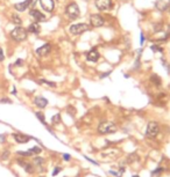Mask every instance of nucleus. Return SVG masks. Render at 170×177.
Instances as JSON below:
<instances>
[{
    "instance_id": "1",
    "label": "nucleus",
    "mask_w": 170,
    "mask_h": 177,
    "mask_svg": "<svg viewBox=\"0 0 170 177\" xmlns=\"http://www.w3.org/2000/svg\"><path fill=\"white\" fill-rule=\"evenodd\" d=\"M116 131V124H113L112 122H101L98 126V132L100 134H111Z\"/></svg>"
},
{
    "instance_id": "2",
    "label": "nucleus",
    "mask_w": 170,
    "mask_h": 177,
    "mask_svg": "<svg viewBox=\"0 0 170 177\" xmlns=\"http://www.w3.org/2000/svg\"><path fill=\"white\" fill-rule=\"evenodd\" d=\"M11 36L13 39H15L18 42H22L27 38V30L22 28V27H16L14 28L11 33Z\"/></svg>"
},
{
    "instance_id": "3",
    "label": "nucleus",
    "mask_w": 170,
    "mask_h": 177,
    "mask_svg": "<svg viewBox=\"0 0 170 177\" xmlns=\"http://www.w3.org/2000/svg\"><path fill=\"white\" fill-rule=\"evenodd\" d=\"M65 13L70 19L75 20L79 16V14H81V9H79V7H78V5L76 4V3H71V4H69L68 6H66Z\"/></svg>"
},
{
    "instance_id": "4",
    "label": "nucleus",
    "mask_w": 170,
    "mask_h": 177,
    "mask_svg": "<svg viewBox=\"0 0 170 177\" xmlns=\"http://www.w3.org/2000/svg\"><path fill=\"white\" fill-rule=\"evenodd\" d=\"M69 30L72 35H81L85 31L90 30V26L86 23H77V24H72L70 27Z\"/></svg>"
},
{
    "instance_id": "5",
    "label": "nucleus",
    "mask_w": 170,
    "mask_h": 177,
    "mask_svg": "<svg viewBox=\"0 0 170 177\" xmlns=\"http://www.w3.org/2000/svg\"><path fill=\"white\" fill-rule=\"evenodd\" d=\"M160 126L156 122H149L147 125V131H146V136L148 138H155L159 134Z\"/></svg>"
},
{
    "instance_id": "6",
    "label": "nucleus",
    "mask_w": 170,
    "mask_h": 177,
    "mask_svg": "<svg viewBox=\"0 0 170 177\" xmlns=\"http://www.w3.org/2000/svg\"><path fill=\"white\" fill-rule=\"evenodd\" d=\"M90 24L93 28H99L105 24V19L99 14H92L90 16Z\"/></svg>"
},
{
    "instance_id": "7",
    "label": "nucleus",
    "mask_w": 170,
    "mask_h": 177,
    "mask_svg": "<svg viewBox=\"0 0 170 177\" xmlns=\"http://www.w3.org/2000/svg\"><path fill=\"white\" fill-rule=\"evenodd\" d=\"M96 7L99 11H110L112 8V0H96Z\"/></svg>"
},
{
    "instance_id": "8",
    "label": "nucleus",
    "mask_w": 170,
    "mask_h": 177,
    "mask_svg": "<svg viewBox=\"0 0 170 177\" xmlns=\"http://www.w3.org/2000/svg\"><path fill=\"white\" fill-rule=\"evenodd\" d=\"M35 3L34 0H26V1H22V3H18V4L14 5V8H15L18 12H23L26 11L28 7H31L33 6Z\"/></svg>"
},
{
    "instance_id": "9",
    "label": "nucleus",
    "mask_w": 170,
    "mask_h": 177,
    "mask_svg": "<svg viewBox=\"0 0 170 177\" xmlns=\"http://www.w3.org/2000/svg\"><path fill=\"white\" fill-rule=\"evenodd\" d=\"M40 4H41V7L46 12H53L55 7L54 0H40Z\"/></svg>"
},
{
    "instance_id": "10",
    "label": "nucleus",
    "mask_w": 170,
    "mask_h": 177,
    "mask_svg": "<svg viewBox=\"0 0 170 177\" xmlns=\"http://www.w3.org/2000/svg\"><path fill=\"white\" fill-rule=\"evenodd\" d=\"M31 16H33L35 20V22H42V21H44L46 20V16H44V14H42L40 11H37V9H31Z\"/></svg>"
},
{
    "instance_id": "11",
    "label": "nucleus",
    "mask_w": 170,
    "mask_h": 177,
    "mask_svg": "<svg viewBox=\"0 0 170 177\" xmlns=\"http://www.w3.org/2000/svg\"><path fill=\"white\" fill-rule=\"evenodd\" d=\"M86 59L89 61H92V63H97L98 59H99V52L96 49L90 50L88 55H86Z\"/></svg>"
},
{
    "instance_id": "12",
    "label": "nucleus",
    "mask_w": 170,
    "mask_h": 177,
    "mask_svg": "<svg viewBox=\"0 0 170 177\" xmlns=\"http://www.w3.org/2000/svg\"><path fill=\"white\" fill-rule=\"evenodd\" d=\"M50 50H51L50 44H44V45L40 46L39 49L36 50V53H37L40 57H44V56H47L48 53L50 52Z\"/></svg>"
},
{
    "instance_id": "13",
    "label": "nucleus",
    "mask_w": 170,
    "mask_h": 177,
    "mask_svg": "<svg viewBox=\"0 0 170 177\" xmlns=\"http://www.w3.org/2000/svg\"><path fill=\"white\" fill-rule=\"evenodd\" d=\"M34 103L36 104V107H39V108H41V109H43V108H46L47 104H48V101H47V98L44 97H36L35 98Z\"/></svg>"
},
{
    "instance_id": "14",
    "label": "nucleus",
    "mask_w": 170,
    "mask_h": 177,
    "mask_svg": "<svg viewBox=\"0 0 170 177\" xmlns=\"http://www.w3.org/2000/svg\"><path fill=\"white\" fill-rule=\"evenodd\" d=\"M40 30H41V27H40L39 22L31 23V24H29V27H28V31H29V33H33V34H39Z\"/></svg>"
},
{
    "instance_id": "15",
    "label": "nucleus",
    "mask_w": 170,
    "mask_h": 177,
    "mask_svg": "<svg viewBox=\"0 0 170 177\" xmlns=\"http://www.w3.org/2000/svg\"><path fill=\"white\" fill-rule=\"evenodd\" d=\"M155 7L157 8L159 11L164 12L167 8H168V4H167L164 0H156V3H155Z\"/></svg>"
},
{
    "instance_id": "16",
    "label": "nucleus",
    "mask_w": 170,
    "mask_h": 177,
    "mask_svg": "<svg viewBox=\"0 0 170 177\" xmlns=\"http://www.w3.org/2000/svg\"><path fill=\"white\" fill-rule=\"evenodd\" d=\"M14 139L19 143H26L29 141V137L23 136V134H14Z\"/></svg>"
},
{
    "instance_id": "17",
    "label": "nucleus",
    "mask_w": 170,
    "mask_h": 177,
    "mask_svg": "<svg viewBox=\"0 0 170 177\" xmlns=\"http://www.w3.org/2000/svg\"><path fill=\"white\" fill-rule=\"evenodd\" d=\"M150 80H151V82L154 83L155 86H160V85H161V82H162V81H161V79H160V76L156 75V74H153V75H151V78H150Z\"/></svg>"
},
{
    "instance_id": "18",
    "label": "nucleus",
    "mask_w": 170,
    "mask_h": 177,
    "mask_svg": "<svg viewBox=\"0 0 170 177\" xmlns=\"http://www.w3.org/2000/svg\"><path fill=\"white\" fill-rule=\"evenodd\" d=\"M12 21H13V23H15V24H18V26H20L21 24V18H20L18 14H13L12 15Z\"/></svg>"
},
{
    "instance_id": "19",
    "label": "nucleus",
    "mask_w": 170,
    "mask_h": 177,
    "mask_svg": "<svg viewBox=\"0 0 170 177\" xmlns=\"http://www.w3.org/2000/svg\"><path fill=\"white\" fill-rule=\"evenodd\" d=\"M28 152H29L31 154H39V153H41V148H40V147H33V148H31Z\"/></svg>"
},
{
    "instance_id": "20",
    "label": "nucleus",
    "mask_w": 170,
    "mask_h": 177,
    "mask_svg": "<svg viewBox=\"0 0 170 177\" xmlns=\"http://www.w3.org/2000/svg\"><path fill=\"white\" fill-rule=\"evenodd\" d=\"M36 117L39 118L40 121L42 122L43 124H44V125H47V123H46V119H44V116H43V113H42V112H36Z\"/></svg>"
},
{
    "instance_id": "21",
    "label": "nucleus",
    "mask_w": 170,
    "mask_h": 177,
    "mask_svg": "<svg viewBox=\"0 0 170 177\" xmlns=\"http://www.w3.org/2000/svg\"><path fill=\"white\" fill-rule=\"evenodd\" d=\"M40 82H41V83H46V85H48V86H50V87H56V83L49 82V81H46V80H41Z\"/></svg>"
},
{
    "instance_id": "22",
    "label": "nucleus",
    "mask_w": 170,
    "mask_h": 177,
    "mask_svg": "<svg viewBox=\"0 0 170 177\" xmlns=\"http://www.w3.org/2000/svg\"><path fill=\"white\" fill-rule=\"evenodd\" d=\"M163 171V169L162 168H157V169L156 170H154V171H153V175H155V176H157V175H159V174H161Z\"/></svg>"
},
{
    "instance_id": "23",
    "label": "nucleus",
    "mask_w": 170,
    "mask_h": 177,
    "mask_svg": "<svg viewBox=\"0 0 170 177\" xmlns=\"http://www.w3.org/2000/svg\"><path fill=\"white\" fill-rule=\"evenodd\" d=\"M151 50H153V51H159V52H162V51H163V50L161 49L160 46H157V45H153V46H151Z\"/></svg>"
},
{
    "instance_id": "24",
    "label": "nucleus",
    "mask_w": 170,
    "mask_h": 177,
    "mask_svg": "<svg viewBox=\"0 0 170 177\" xmlns=\"http://www.w3.org/2000/svg\"><path fill=\"white\" fill-rule=\"evenodd\" d=\"M34 161H35V163H37V164H41V163H43V160H42V159H40V158H36Z\"/></svg>"
},
{
    "instance_id": "25",
    "label": "nucleus",
    "mask_w": 170,
    "mask_h": 177,
    "mask_svg": "<svg viewBox=\"0 0 170 177\" xmlns=\"http://www.w3.org/2000/svg\"><path fill=\"white\" fill-rule=\"evenodd\" d=\"M8 155H9V152H8V151L4 152V153H3V159H4V160H6V159L8 158Z\"/></svg>"
},
{
    "instance_id": "26",
    "label": "nucleus",
    "mask_w": 170,
    "mask_h": 177,
    "mask_svg": "<svg viewBox=\"0 0 170 177\" xmlns=\"http://www.w3.org/2000/svg\"><path fill=\"white\" fill-rule=\"evenodd\" d=\"M4 52H3V49H1V48H0V61H3L4 60Z\"/></svg>"
},
{
    "instance_id": "27",
    "label": "nucleus",
    "mask_w": 170,
    "mask_h": 177,
    "mask_svg": "<svg viewBox=\"0 0 170 177\" xmlns=\"http://www.w3.org/2000/svg\"><path fill=\"white\" fill-rule=\"evenodd\" d=\"M63 159H64L65 161H69L70 159H71V156H70L69 154H64V155H63Z\"/></svg>"
},
{
    "instance_id": "28",
    "label": "nucleus",
    "mask_w": 170,
    "mask_h": 177,
    "mask_svg": "<svg viewBox=\"0 0 170 177\" xmlns=\"http://www.w3.org/2000/svg\"><path fill=\"white\" fill-rule=\"evenodd\" d=\"M58 171H61V168H55V170H54V173H53V175H57V173Z\"/></svg>"
},
{
    "instance_id": "29",
    "label": "nucleus",
    "mask_w": 170,
    "mask_h": 177,
    "mask_svg": "<svg viewBox=\"0 0 170 177\" xmlns=\"http://www.w3.org/2000/svg\"><path fill=\"white\" fill-rule=\"evenodd\" d=\"M143 43H144V36H143V35L141 34V45H142Z\"/></svg>"
},
{
    "instance_id": "30",
    "label": "nucleus",
    "mask_w": 170,
    "mask_h": 177,
    "mask_svg": "<svg viewBox=\"0 0 170 177\" xmlns=\"http://www.w3.org/2000/svg\"><path fill=\"white\" fill-rule=\"evenodd\" d=\"M21 63H22L21 60H18V61H16V65H21Z\"/></svg>"
},
{
    "instance_id": "31",
    "label": "nucleus",
    "mask_w": 170,
    "mask_h": 177,
    "mask_svg": "<svg viewBox=\"0 0 170 177\" xmlns=\"http://www.w3.org/2000/svg\"><path fill=\"white\" fill-rule=\"evenodd\" d=\"M133 177H139V176H138V175H134V176H133Z\"/></svg>"
}]
</instances>
